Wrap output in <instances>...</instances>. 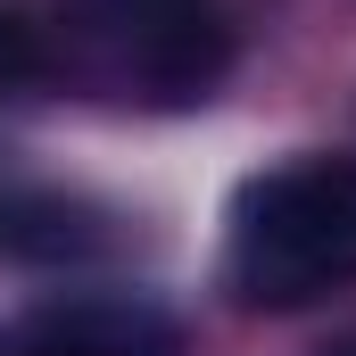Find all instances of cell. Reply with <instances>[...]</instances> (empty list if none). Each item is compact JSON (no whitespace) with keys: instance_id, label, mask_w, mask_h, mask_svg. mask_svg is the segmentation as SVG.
Returning a JSON list of instances; mask_svg holds the SVG:
<instances>
[{"instance_id":"cell-1","label":"cell","mask_w":356,"mask_h":356,"mask_svg":"<svg viewBox=\"0 0 356 356\" xmlns=\"http://www.w3.org/2000/svg\"><path fill=\"white\" fill-rule=\"evenodd\" d=\"M232 290L249 307H315L356 290V158H298L232 207Z\"/></svg>"},{"instance_id":"cell-2","label":"cell","mask_w":356,"mask_h":356,"mask_svg":"<svg viewBox=\"0 0 356 356\" xmlns=\"http://www.w3.org/2000/svg\"><path fill=\"white\" fill-rule=\"evenodd\" d=\"M0 356H175V323L133 290H75L33 307Z\"/></svg>"},{"instance_id":"cell-3","label":"cell","mask_w":356,"mask_h":356,"mask_svg":"<svg viewBox=\"0 0 356 356\" xmlns=\"http://www.w3.org/2000/svg\"><path fill=\"white\" fill-rule=\"evenodd\" d=\"M58 67H67L58 17H42L33 0H0V91H42Z\"/></svg>"},{"instance_id":"cell-4","label":"cell","mask_w":356,"mask_h":356,"mask_svg":"<svg viewBox=\"0 0 356 356\" xmlns=\"http://www.w3.org/2000/svg\"><path fill=\"white\" fill-rule=\"evenodd\" d=\"M340 356H356V348H340Z\"/></svg>"}]
</instances>
